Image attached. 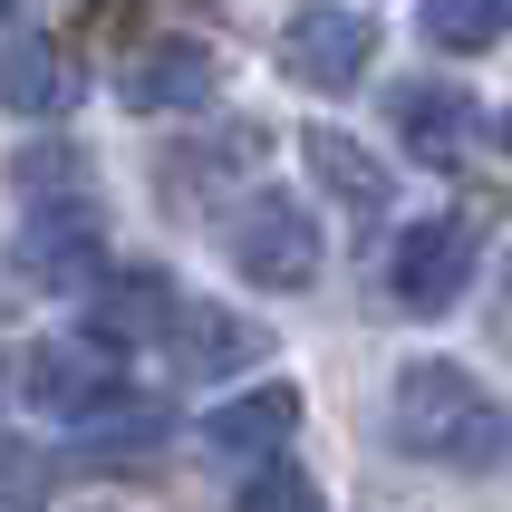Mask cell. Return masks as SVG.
<instances>
[{
	"label": "cell",
	"mask_w": 512,
	"mask_h": 512,
	"mask_svg": "<svg viewBox=\"0 0 512 512\" xmlns=\"http://www.w3.org/2000/svg\"><path fill=\"white\" fill-rule=\"evenodd\" d=\"M174 310H184V290L165 281V271H116L107 290H97V310H87V339L97 348H136V339H165Z\"/></svg>",
	"instance_id": "cell-9"
},
{
	"label": "cell",
	"mask_w": 512,
	"mask_h": 512,
	"mask_svg": "<svg viewBox=\"0 0 512 512\" xmlns=\"http://www.w3.org/2000/svg\"><path fill=\"white\" fill-rule=\"evenodd\" d=\"M387 126H397V145L416 155V165H464V145H474V97L464 87H445V78H416V87H397V107H387Z\"/></svg>",
	"instance_id": "cell-7"
},
{
	"label": "cell",
	"mask_w": 512,
	"mask_h": 512,
	"mask_svg": "<svg viewBox=\"0 0 512 512\" xmlns=\"http://www.w3.org/2000/svg\"><path fill=\"white\" fill-rule=\"evenodd\" d=\"M232 512H319V484L300 474V464H281V455H271L252 484H242V503H232Z\"/></svg>",
	"instance_id": "cell-15"
},
{
	"label": "cell",
	"mask_w": 512,
	"mask_h": 512,
	"mask_svg": "<svg viewBox=\"0 0 512 512\" xmlns=\"http://www.w3.org/2000/svg\"><path fill=\"white\" fill-rule=\"evenodd\" d=\"M310 174H319V194L348 203V213H387V165H377L358 136H339V126H310Z\"/></svg>",
	"instance_id": "cell-13"
},
{
	"label": "cell",
	"mask_w": 512,
	"mask_h": 512,
	"mask_svg": "<svg viewBox=\"0 0 512 512\" xmlns=\"http://www.w3.org/2000/svg\"><path fill=\"white\" fill-rule=\"evenodd\" d=\"M368 58H377V20L358 0H310V10L281 29V68L300 87H329V97L368 78Z\"/></svg>",
	"instance_id": "cell-4"
},
{
	"label": "cell",
	"mask_w": 512,
	"mask_h": 512,
	"mask_svg": "<svg viewBox=\"0 0 512 512\" xmlns=\"http://www.w3.org/2000/svg\"><path fill=\"white\" fill-rule=\"evenodd\" d=\"M29 503H49V464H39V445L0 435V512H29Z\"/></svg>",
	"instance_id": "cell-16"
},
{
	"label": "cell",
	"mask_w": 512,
	"mask_h": 512,
	"mask_svg": "<svg viewBox=\"0 0 512 512\" xmlns=\"http://www.w3.org/2000/svg\"><path fill=\"white\" fill-rule=\"evenodd\" d=\"M493 339L512 348V271H503V300H493Z\"/></svg>",
	"instance_id": "cell-18"
},
{
	"label": "cell",
	"mask_w": 512,
	"mask_h": 512,
	"mask_svg": "<svg viewBox=\"0 0 512 512\" xmlns=\"http://www.w3.org/2000/svg\"><path fill=\"white\" fill-rule=\"evenodd\" d=\"M10 261H20L29 290H49V300H78V290H97V261H107V223H97V203H39L20 223V242H10Z\"/></svg>",
	"instance_id": "cell-3"
},
{
	"label": "cell",
	"mask_w": 512,
	"mask_h": 512,
	"mask_svg": "<svg viewBox=\"0 0 512 512\" xmlns=\"http://www.w3.org/2000/svg\"><path fill=\"white\" fill-rule=\"evenodd\" d=\"M290 426H300V397L290 387H252V397H232L203 416V445H223V455H281Z\"/></svg>",
	"instance_id": "cell-12"
},
{
	"label": "cell",
	"mask_w": 512,
	"mask_h": 512,
	"mask_svg": "<svg viewBox=\"0 0 512 512\" xmlns=\"http://www.w3.org/2000/svg\"><path fill=\"white\" fill-rule=\"evenodd\" d=\"M232 261H242V281H261V290H310L319 281V223L290 194H252L242 223H232Z\"/></svg>",
	"instance_id": "cell-6"
},
{
	"label": "cell",
	"mask_w": 512,
	"mask_h": 512,
	"mask_svg": "<svg viewBox=\"0 0 512 512\" xmlns=\"http://www.w3.org/2000/svg\"><path fill=\"white\" fill-rule=\"evenodd\" d=\"M474 281V223L464 213H426V223L397 232V252H387V290H397L406 319H445Z\"/></svg>",
	"instance_id": "cell-2"
},
{
	"label": "cell",
	"mask_w": 512,
	"mask_h": 512,
	"mask_svg": "<svg viewBox=\"0 0 512 512\" xmlns=\"http://www.w3.org/2000/svg\"><path fill=\"white\" fill-rule=\"evenodd\" d=\"M261 348H271V339H261L252 319H232L223 300H184V310H174V329H165L174 377H232V368H252Z\"/></svg>",
	"instance_id": "cell-8"
},
{
	"label": "cell",
	"mask_w": 512,
	"mask_h": 512,
	"mask_svg": "<svg viewBox=\"0 0 512 512\" xmlns=\"http://www.w3.org/2000/svg\"><path fill=\"white\" fill-rule=\"evenodd\" d=\"M213 87H223V68H213L203 39H155V49H136V68H126V107L165 116V107H203Z\"/></svg>",
	"instance_id": "cell-10"
},
{
	"label": "cell",
	"mask_w": 512,
	"mask_h": 512,
	"mask_svg": "<svg viewBox=\"0 0 512 512\" xmlns=\"http://www.w3.org/2000/svg\"><path fill=\"white\" fill-rule=\"evenodd\" d=\"M20 397L49 406V416L97 426L126 397V377H116V348H97V339H39V348H20Z\"/></svg>",
	"instance_id": "cell-5"
},
{
	"label": "cell",
	"mask_w": 512,
	"mask_h": 512,
	"mask_svg": "<svg viewBox=\"0 0 512 512\" xmlns=\"http://www.w3.org/2000/svg\"><path fill=\"white\" fill-rule=\"evenodd\" d=\"M0 10H10V0H0Z\"/></svg>",
	"instance_id": "cell-20"
},
{
	"label": "cell",
	"mask_w": 512,
	"mask_h": 512,
	"mask_svg": "<svg viewBox=\"0 0 512 512\" xmlns=\"http://www.w3.org/2000/svg\"><path fill=\"white\" fill-rule=\"evenodd\" d=\"M0 107H10V116H58V107H78V68H68V49L39 39V29L0 39Z\"/></svg>",
	"instance_id": "cell-11"
},
{
	"label": "cell",
	"mask_w": 512,
	"mask_h": 512,
	"mask_svg": "<svg viewBox=\"0 0 512 512\" xmlns=\"http://www.w3.org/2000/svg\"><path fill=\"white\" fill-rule=\"evenodd\" d=\"M512 29V0H426V39L435 49H493Z\"/></svg>",
	"instance_id": "cell-14"
},
{
	"label": "cell",
	"mask_w": 512,
	"mask_h": 512,
	"mask_svg": "<svg viewBox=\"0 0 512 512\" xmlns=\"http://www.w3.org/2000/svg\"><path fill=\"white\" fill-rule=\"evenodd\" d=\"M503 145H512V116H503Z\"/></svg>",
	"instance_id": "cell-19"
},
{
	"label": "cell",
	"mask_w": 512,
	"mask_h": 512,
	"mask_svg": "<svg viewBox=\"0 0 512 512\" xmlns=\"http://www.w3.org/2000/svg\"><path fill=\"white\" fill-rule=\"evenodd\" d=\"M397 445L416 464L493 474V464H512V416L455 368V358H416V368L397 377Z\"/></svg>",
	"instance_id": "cell-1"
},
{
	"label": "cell",
	"mask_w": 512,
	"mask_h": 512,
	"mask_svg": "<svg viewBox=\"0 0 512 512\" xmlns=\"http://www.w3.org/2000/svg\"><path fill=\"white\" fill-rule=\"evenodd\" d=\"M78 155H68V145H29V155H20V184H29V194H68V184H78Z\"/></svg>",
	"instance_id": "cell-17"
}]
</instances>
